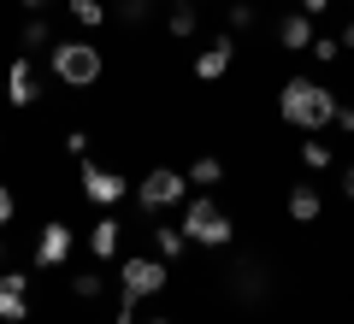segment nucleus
Masks as SVG:
<instances>
[{
  "label": "nucleus",
  "mask_w": 354,
  "mask_h": 324,
  "mask_svg": "<svg viewBox=\"0 0 354 324\" xmlns=\"http://www.w3.org/2000/svg\"><path fill=\"white\" fill-rule=\"evenodd\" d=\"M225 295L242 301V307H266V301H272V271H266V260H236L225 271Z\"/></svg>",
  "instance_id": "423d86ee"
},
{
  "label": "nucleus",
  "mask_w": 354,
  "mask_h": 324,
  "mask_svg": "<svg viewBox=\"0 0 354 324\" xmlns=\"http://www.w3.org/2000/svg\"><path fill=\"white\" fill-rule=\"evenodd\" d=\"M106 12L124 18V24H148V18H153V0H113Z\"/></svg>",
  "instance_id": "aec40b11"
},
{
  "label": "nucleus",
  "mask_w": 354,
  "mask_h": 324,
  "mask_svg": "<svg viewBox=\"0 0 354 324\" xmlns=\"http://www.w3.org/2000/svg\"><path fill=\"white\" fill-rule=\"evenodd\" d=\"M183 236H189V248H225L230 236H236V225H230V212L218 207L213 195H189V207H183Z\"/></svg>",
  "instance_id": "f03ea898"
},
{
  "label": "nucleus",
  "mask_w": 354,
  "mask_h": 324,
  "mask_svg": "<svg viewBox=\"0 0 354 324\" xmlns=\"http://www.w3.org/2000/svg\"><path fill=\"white\" fill-rule=\"evenodd\" d=\"M153 254H160L165 265H171V260H183V254H189V236H183L177 225H153Z\"/></svg>",
  "instance_id": "2eb2a0df"
},
{
  "label": "nucleus",
  "mask_w": 354,
  "mask_h": 324,
  "mask_svg": "<svg viewBox=\"0 0 354 324\" xmlns=\"http://www.w3.org/2000/svg\"><path fill=\"white\" fill-rule=\"evenodd\" d=\"M101 289H106V277H101V271H77V277H71V295H77V301H95Z\"/></svg>",
  "instance_id": "412c9836"
},
{
  "label": "nucleus",
  "mask_w": 354,
  "mask_h": 324,
  "mask_svg": "<svg viewBox=\"0 0 354 324\" xmlns=\"http://www.w3.org/2000/svg\"><path fill=\"white\" fill-rule=\"evenodd\" d=\"M65 12H71V18H77V24H83V30H101L106 18H113V12H106V6H101V0H65Z\"/></svg>",
  "instance_id": "a211bd4d"
},
{
  "label": "nucleus",
  "mask_w": 354,
  "mask_h": 324,
  "mask_svg": "<svg viewBox=\"0 0 354 324\" xmlns=\"http://www.w3.org/2000/svg\"><path fill=\"white\" fill-rule=\"evenodd\" d=\"M18 6H30V12H41V6H53V0H18Z\"/></svg>",
  "instance_id": "7c9ffc66"
},
{
  "label": "nucleus",
  "mask_w": 354,
  "mask_h": 324,
  "mask_svg": "<svg viewBox=\"0 0 354 324\" xmlns=\"http://www.w3.org/2000/svg\"><path fill=\"white\" fill-rule=\"evenodd\" d=\"M0 260H6V242H0Z\"/></svg>",
  "instance_id": "473e14b6"
},
{
  "label": "nucleus",
  "mask_w": 354,
  "mask_h": 324,
  "mask_svg": "<svg viewBox=\"0 0 354 324\" xmlns=\"http://www.w3.org/2000/svg\"><path fill=\"white\" fill-rule=\"evenodd\" d=\"M325 6H330V0H295V12H307V18H319Z\"/></svg>",
  "instance_id": "cd10ccee"
},
{
  "label": "nucleus",
  "mask_w": 354,
  "mask_h": 324,
  "mask_svg": "<svg viewBox=\"0 0 354 324\" xmlns=\"http://www.w3.org/2000/svg\"><path fill=\"white\" fill-rule=\"evenodd\" d=\"M71 248H77V236H71V225H41V236H36V265H65L71 260Z\"/></svg>",
  "instance_id": "9d476101"
},
{
  "label": "nucleus",
  "mask_w": 354,
  "mask_h": 324,
  "mask_svg": "<svg viewBox=\"0 0 354 324\" xmlns=\"http://www.w3.org/2000/svg\"><path fill=\"white\" fill-rule=\"evenodd\" d=\"M18 48H30V59H36V48H53V30H48V18H41V12L24 18V30H18Z\"/></svg>",
  "instance_id": "dca6fc26"
},
{
  "label": "nucleus",
  "mask_w": 354,
  "mask_h": 324,
  "mask_svg": "<svg viewBox=\"0 0 354 324\" xmlns=\"http://www.w3.org/2000/svg\"><path fill=\"white\" fill-rule=\"evenodd\" d=\"M183 195H189V177L171 171V165H153V171L136 183V207L148 212V218H153V212H165V207H177Z\"/></svg>",
  "instance_id": "20e7f679"
},
{
  "label": "nucleus",
  "mask_w": 354,
  "mask_h": 324,
  "mask_svg": "<svg viewBox=\"0 0 354 324\" xmlns=\"http://www.w3.org/2000/svg\"><path fill=\"white\" fill-rule=\"evenodd\" d=\"M330 124H337L342 136H354V106H337V118H330Z\"/></svg>",
  "instance_id": "bb28decb"
},
{
  "label": "nucleus",
  "mask_w": 354,
  "mask_h": 324,
  "mask_svg": "<svg viewBox=\"0 0 354 324\" xmlns=\"http://www.w3.org/2000/svg\"><path fill=\"white\" fill-rule=\"evenodd\" d=\"M165 30H171L177 41H189L195 30H201V18H195V6H189V0H177V6H171V18H165Z\"/></svg>",
  "instance_id": "6ab92c4d"
},
{
  "label": "nucleus",
  "mask_w": 354,
  "mask_h": 324,
  "mask_svg": "<svg viewBox=\"0 0 354 324\" xmlns=\"http://www.w3.org/2000/svg\"><path fill=\"white\" fill-rule=\"evenodd\" d=\"M6 100L12 106H36L41 100V77H36V59H12V71H6Z\"/></svg>",
  "instance_id": "1a4fd4ad"
},
{
  "label": "nucleus",
  "mask_w": 354,
  "mask_h": 324,
  "mask_svg": "<svg viewBox=\"0 0 354 324\" xmlns=\"http://www.w3.org/2000/svg\"><path fill=\"white\" fill-rule=\"evenodd\" d=\"M301 165H307V171H325V165H330V148H325V142H301Z\"/></svg>",
  "instance_id": "4be33fe9"
},
{
  "label": "nucleus",
  "mask_w": 354,
  "mask_h": 324,
  "mask_svg": "<svg viewBox=\"0 0 354 324\" xmlns=\"http://www.w3.org/2000/svg\"><path fill=\"white\" fill-rule=\"evenodd\" d=\"M183 177H189V189H213V183H225V165H218L213 153H201V160H195Z\"/></svg>",
  "instance_id": "f3484780"
},
{
  "label": "nucleus",
  "mask_w": 354,
  "mask_h": 324,
  "mask_svg": "<svg viewBox=\"0 0 354 324\" xmlns=\"http://www.w3.org/2000/svg\"><path fill=\"white\" fill-rule=\"evenodd\" d=\"M65 153H71V160H88V136H83V130H71V136H65Z\"/></svg>",
  "instance_id": "b1692460"
},
{
  "label": "nucleus",
  "mask_w": 354,
  "mask_h": 324,
  "mask_svg": "<svg viewBox=\"0 0 354 324\" xmlns=\"http://www.w3.org/2000/svg\"><path fill=\"white\" fill-rule=\"evenodd\" d=\"M165 260L153 254V260H142V254H130L124 260V271H118V295H130V301H153V295H165Z\"/></svg>",
  "instance_id": "39448f33"
},
{
  "label": "nucleus",
  "mask_w": 354,
  "mask_h": 324,
  "mask_svg": "<svg viewBox=\"0 0 354 324\" xmlns=\"http://www.w3.org/2000/svg\"><path fill=\"white\" fill-rule=\"evenodd\" d=\"M337 88H325V83H313V77H290L283 83V95H278V118L283 124H295V130H325L330 118H337Z\"/></svg>",
  "instance_id": "f257e3e1"
},
{
  "label": "nucleus",
  "mask_w": 354,
  "mask_h": 324,
  "mask_svg": "<svg viewBox=\"0 0 354 324\" xmlns=\"http://www.w3.org/2000/svg\"><path fill=\"white\" fill-rule=\"evenodd\" d=\"M337 41H342V48H354V18H348V30H342V36H337Z\"/></svg>",
  "instance_id": "c756f323"
},
{
  "label": "nucleus",
  "mask_w": 354,
  "mask_h": 324,
  "mask_svg": "<svg viewBox=\"0 0 354 324\" xmlns=\"http://www.w3.org/2000/svg\"><path fill=\"white\" fill-rule=\"evenodd\" d=\"M48 59H53V77H59L65 88H88V83H101V71H106L101 48L83 41V36H77V41H53Z\"/></svg>",
  "instance_id": "7ed1b4c3"
},
{
  "label": "nucleus",
  "mask_w": 354,
  "mask_h": 324,
  "mask_svg": "<svg viewBox=\"0 0 354 324\" xmlns=\"http://www.w3.org/2000/svg\"><path fill=\"white\" fill-rule=\"evenodd\" d=\"M136 324H171V318H136Z\"/></svg>",
  "instance_id": "2f4dec72"
},
{
  "label": "nucleus",
  "mask_w": 354,
  "mask_h": 324,
  "mask_svg": "<svg viewBox=\"0 0 354 324\" xmlns=\"http://www.w3.org/2000/svg\"><path fill=\"white\" fill-rule=\"evenodd\" d=\"M24 318H30V277L0 271V324H24Z\"/></svg>",
  "instance_id": "6e6552de"
},
{
  "label": "nucleus",
  "mask_w": 354,
  "mask_h": 324,
  "mask_svg": "<svg viewBox=\"0 0 354 324\" xmlns=\"http://www.w3.org/2000/svg\"><path fill=\"white\" fill-rule=\"evenodd\" d=\"M342 195L354 200V165H342Z\"/></svg>",
  "instance_id": "c85d7f7f"
},
{
  "label": "nucleus",
  "mask_w": 354,
  "mask_h": 324,
  "mask_svg": "<svg viewBox=\"0 0 354 324\" xmlns=\"http://www.w3.org/2000/svg\"><path fill=\"white\" fill-rule=\"evenodd\" d=\"M313 36H319V30H313V18H307V12L278 18V41H283L290 53H307V48H313Z\"/></svg>",
  "instance_id": "ddd939ff"
},
{
  "label": "nucleus",
  "mask_w": 354,
  "mask_h": 324,
  "mask_svg": "<svg viewBox=\"0 0 354 324\" xmlns=\"http://www.w3.org/2000/svg\"><path fill=\"white\" fill-rule=\"evenodd\" d=\"M230 24H236V30L254 24V6H248V0H236V6H230Z\"/></svg>",
  "instance_id": "a878e982"
},
{
  "label": "nucleus",
  "mask_w": 354,
  "mask_h": 324,
  "mask_svg": "<svg viewBox=\"0 0 354 324\" xmlns=\"http://www.w3.org/2000/svg\"><path fill=\"white\" fill-rule=\"evenodd\" d=\"M118 236H124V230H118L113 212L95 218V230H88V254H95V260H113V254H118Z\"/></svg>",
  "instance_id": "4468645a"
},
{
  "label": "nucleus",
  "mask_w": 354,
  "mask_h": 324,
  "mask_svg": "<svg viewBox=\"0 0 354 324\" xmlns=\"http://www.w3.org/2000/svg\"><path fill=\"white\" fill-rule=\"evenodd\" d=\"M12 212H18V200H12V189H6V183H0V230H6V225H12Z\"/></svg>",
  "instance_id": "393cba45"
},
{
  "label": "nucleus",
  "mask_w": 354,
  "mask_h": 324,
  "mask_svg": "<svg viewBox=\"0 0 354 324\" xmlns=\"http://www.w3.org/2000/svg\"><path fill=\"white\" fill-rule=\"evenodd\" d=\"M307 53H313L319 65H330V59L342 53V41H330V36H313V48H307Z\"/></svg>",
  "instance_id": "5701e85b"
},
{
  "label": "nucleus",
  "mask_w": 354,
  "mask_h": 324,
  "mask_svg": "<svg viewBox=\"0 0 354 324\" xmlns=\"http://www.w3.org/2000/svg\"><path fill=\"white\" fill-rule=\"evenodd\" d=\"M230 59H236V41H230V36H218L213 48H201V53H195V77H201V83H218V77L230 71Z\"/></svg>",
  "instance_id": "9b49d317"
},
{
  "label": "nucleus",
  "mask_w": 354,
  "mask_h": 324,
  "mask_svg": "<svg viewBox=\"0 0 354 324\" xmlns=\"http://www.w3.org/2000/svg\"><path fill=\"white\" fill-rule=\"evenodd\" d=\"M77 165H83V171H77V189H83V200H88V207L113 212L118 200L130 195V183H124L118 171H106V165H95V160H77Z\"/></svg>",
  "instance_id": "0eeeda50"
},
{
  "label": "nucleus",
  "mask_w": 354,
  "mask_h": 324,
  "mask_svg": "<svg viewBox=\"0 0 354 324\" xmlns=\"http://www.w3.org/2000/svg\"><path fill=\"white\" fill-rule=\"evenodd\" d=\"M283 207H290L295 225H319V212H325V195H319L313 183H290V200H283Z\"/></svg>",
  "instance_id": "f8f14e48"
}]
</instances>
